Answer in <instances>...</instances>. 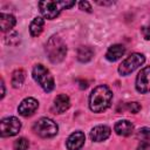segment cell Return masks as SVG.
I'll return each instance as SVG.
<instances>
[{"label":"cell","instance_id":"cell-1","mask_svg":"<svg viewBox=\"0 0 150 150\" xmlns=\"http://www.w3.org/2000/svg\"><path fill=\"white\" fill-rule=\"evenodd\" d=\"M112 100V93L107 86H98L94 88L89 96V108L94 112H102L107 110Z\"/></svg>","mask_w":150,"mask_h":150},{"label":"cell","instance_id":"cell-2","mask_svg":"<svg viewBox=\"0 0 150 150\" xmlns=\"http://www.w3.org/2000/svg\"><path fill=\"white\" fill-rule=\"evenodd\" d=\"M46 53L52 63H60L67 54V46L57 35H53L46 43Z\"/></svg>","mask_w":150,"mask_h":150},{"label":"cell","instance_id":"cell-3","mask_svg":"<svg viewBox=\"0 0 150 150\" xmlns=\"http://www.w3.org/2000/svg\"><path fill=\"white\" fill-rule=\"evenodd\" d=\"M74 5H75V1H40L39 2L41 14L48 20L55 19L61 13V11L71 8Z\"/></svg>","mask_w":150,"mask_h":150},{"label":"cell","instance_id":"cell-4","mask_svg":"<svg viewBox=\"0 0 150 150\" xmlns=\"http://www.w3.org/2000/svg\"><path fill=\"white\" fill-rule=\"evenodd\" d=\"M32 75H33V79L38 82V84L46 91V93H49L54 89L55 87V82H54V77L53 75L50 74V71L42 64H36L34 68H33V71H32Z\"/></svg>","mask_w":150,"mask_h":150},{"label":"cell","instance_id":"cell-5","mask_svg":"<svg viewBox=\"0 0 150 150\" xmlns=\"http://www.w3.org/2000/svg\"><path fill=\"white\" fill-rule=\"evenodd\" d=\"M33 131L36 135H39L40 137L48 138V137H53V136H55L57 134L59 127L53 120L47 118V117H42V118L38 120L34 123Z\"/></svg>","mask_w":150,"mask_h":150},{"label":"cell","instance_id":"cell-6","mask_svg":"<svg viewBox=\"0 0 150 150\" xmlns=\"http://www.w3.org/2000/svg\"><path fill=\"white\" fill-rule=\"evenodd\" d=\"M144 61H145V57L143 54L134 53L129 55L124 61H122V63L118 67V73L122 76H127L131 74L134 70H136L138 67H141L144 63Z\"/></svg>","mask_w":150,"mask_h":150},{"label":"cell","instance_id":"cell-7","mask_svg":"<svg viewBox=\"0 0 150 150\" xmlns=\"http://www.w3.org/2000/svg\"><path fill=\"white\" fill-rule=\"evenodd\" d=\"M21 129V122L14 117L8 116L1 120V136L2 137H11L16 135Z\"/></svg>","mask_w":150,"mask_h":150},{"label":"cell","instance_id":"cell-8","mask_svg":"<svg viewBox=\"0 0 150 150\" xmlns=\"http://www.w3.org/2000/svg\"><path fill=\"white\" fill-rule=\"evenodd\" d=\"M136 90L141 94L150 93V66L141 69L136 77Z\"/></svg>","mask_w":150,"mask_h":150},{"label":"cell","instance_id":"cell-9","mask_svg":"<svg viewBox=\"0 0 150 150\" xmlns=\"http://www.w3.org/2000/svg\"><path fill=\"white\" fill-rule=\"evenodd\" d=\"M38 108H39V102L34 97H27L21 101V103L18 107V111L21 116L28 117V116H32Z\"/></svg>","mask_w":150,"mask_h":150},{"label":"cell","instance_id":"cell-10","mask_svg":"<svg viewBox=\"0 0 150 150\" xmlns=\"http://www.w3.org/2000/svg\"><path fill=\"white\" fill-rule=\"evenodd\" d=\"M84 141H86L84 134L82 131H75V132L70 134L69 137L67 138V142H66L67 149L68 150H80L83 146Z\"/></svg>","mask_w":150,"mask_h":150},{"label":"cell","instance_id":"cell-11","mask_svg":"<svg viewBox=\"0 0 150 150\" xmlns=\"http://www.w3.org/2000/svg\"><path fill=\"white\" fill-rule=\"evenodd\" d=\"M111 134V129L107 125H96L90 131V138L94 142H103Z\"/></svg>","mask_w":150,"mask_h":150},{"label":"cell","instance_id":"cell-12","mask_svg":"<svg viewBox=\"0 0 150 150\" xmlns=\"http://www.w3.org/2000/svg\"><path fill=\"white\" fill-rule=\"evenodd\" d=\"M70 107V100L66 94H60L54 98L53 109L57 114H63Z\"/></svg>","mask_w":150,"mask_h":150},{"label":"cell","instance_id":"cell-13","mask_svg":"<svg viewBox=\"0 0 150 150\" xmlns=\"http://www.w3.org/2000/svg\"><path fill=\"white\" fill-rule=\"evenodd\" d=\"M125 53V48L122 45H112L111 47H109V49L105 53V57L108 61L110 62H115L117 60H120Z\"/></svg>","mask_w":150,"mask_h":150},{"label":"cell","instance_id":"cell-14","mask_svg":"<svg viewBox=\"0 0 150 150\" xmlns=\"http://www.w3.org/2000/svg\"><path fill=\"white\" fill-rule=\"evenodd\" d=\"M114 130L120 136H129L134 131V124L128 120H122L115 124Z\"/></svg>","mask_w":150,"mask_h":150},{"label":"cell","instance_id":"cell-15","mask_svg":"<svg viewBox=\"0 0 150 150\" xmlns=\"http://www.w3.org/2000/svg\"><path fill=\"white\" fill-rule=\"evenodd\" d=\"M15 22H16V20L12 14H6V13L0 14V27H1L2 32L11 30L15 26Z\"/></svg>","mask_w":150,"mask_h":150},{"label":"cell","instance_id":"cell-16","mask_svg":"<svg viewBox=\"0 0 150 150\" xmlns=\"http://www.w3.org/2000/svg\"><path fill=\"white\" fill-rule=\"evenodd\" d=\"M43 25H45V21H43L42 18H40V16L35 18V19L30 22V25H29L30 35H32V36H39V35L42 33V30H43Z\"/></svg>","mask_w":150,"mask_h":150},{"label":"cell","instance_id":"cell-17","mask_svg":"<svg viewBox=\"0 0 150 150\" xmlns=\"http://www.w3.org/2000/svg\"><path fill=\"white\" fill-rule=\"evenodd\" d=\"M94 56V50L89 46H82L77 49V59L81 62H88L93 59Z\"/></svg>","mask_w":150,"mask_h":150},{"label":"cell","instance_id":"cell-18","mask_svg":"<svg viewBox=\"0 0 150 150\" xmlns=\"http://www.w3.org/2000/svg\"><path fill=\"white\" fill-rule=\"evenodd\" d=\"M26 79V73L23 69H16L14 70L13 75H12V86L14 88H19L22 86V83L25 82Z\"/></svg>","mask_w":150,"mask_h":150},{"label":"cell","instance_id":"cell-19","mask_svg":"<svg viewBox=\"0 0 150 150\" xmlns=\"http://www.w3.org/2000/svg\"><path fill=\"white\" fill-rule=\"evenodd\" d=\"M122 111H128V112H131V114H137L139 110H141V104L138 102H128V103H124L122 107Z\"/></svg>","mask_w":150,"mask_h":150},{"label":"cell","instance_id":"cell-20","mask_svg":"<svg viewBox=\"0 0 150 150\" xmlns=\"http://www.w3.org/2000/svg\"><path fill=\"white\" fill-rule=\"evenodd\" d=\"M14 150H27L29 148V142L25 137H20L14 142Z\"/></svg>","mask_w":150,"mask_h":150},{"label":"cell","instance_id":"cell-21","mask_svg":"<svg viewBox=\"0 0 150 150\" xmlns=\"http://www.w3.org/2000/svg\"><path fill=\"white\" fill-rule=\"evenodd\" d=\"M5 42L9 46H16L20 42V35L18 33H11L5 38Z\"/></svg>","mask_w":150,"mask_h":150},{"label":"cell","instance_id":"cell-22","mask_svg":"<svg viewBox=\"0 0 150 150\" xmlns=\"http://www.w3.org/2000/svg\"><path fill=\"white\" fill-rule=\"evenodd\" d=\"M138 136L141 139H150V129L149 128H142L138 130Z\"/></svg>","mask_w":150,"mask_h":150},{"label":"cell","instance_id":"cell-23","mask_svg":"<svg viewBox=\"0 0 150 150\" xmlns=\"http://www.w3.org/2000/svg\"><path fill=\"white\" fill-rule=\"evenodd\" d=\"M137 150H150V139H142L137 146Z\"/></svg>","mask_w":150,"mask_h":150},{"label":"cell","instance_id":"cell-24","mask_svg":"<svg viewBox=\"0 0 150 150\" xmlns=\"http://www.w3.org/2000/svg\"><path fill=\"white\" fill-rule=\"evenodd\" d=\"M142 34L145 40H150V21L145 26L142 27Z\"/></svg>","mask_w":150,"mask_h":150},{"label":"cell","instance_id":"cell-25","mask_svg":"<svg viewBox=\"0 0 150 150\" xmlns=\"http://www.w3.org/2000/svg\"><path fill=\"white\" fill-rule=\"evenodd\" d=\"M79 7L82 11H86V12H89V13L91 12V6H90V4L88 1H81L79 4Z\"/></svg>","mask_w":150,"mask_h":150},{"label":"cell","instance_id":"cell-26","mask_svg":"<svg viewBox=\"0 0 150 150\" xmlns=\"http://www.w3.org/2000/svg\"><path fill=\"white\" fill-rule=\"evenodd\" d=\"M4 96H5V82H4V80H1V96H0V98H4Z\"/></svg>","mask_w":150,"mask_h":150},{"label":"cell","instance_id":"cell-27","mask_svg":"<svg viewBox=\"0 0 150 150\" xmlns=\"http://www.w3.org/2000/svg\"><path fill=\"white\" fill-rule=\"evenodd\" d=\"M96 4H98V5H102V6H107V5H111V4H114V1H96Z\"/></svg>","mask_w":150,"mask_h":150}]
</instances>
